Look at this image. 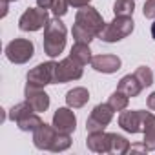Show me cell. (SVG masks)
Returning a JSON list of instances; mask_svg holds the SVG:
<instances>
[{
	"instance_id": "1",
	"label": "cell",
	"mask_w": 155,
	"mask_h": 155,
	"mask_svg": "<svg viewBox=\"0 0 155 155\" xmlns=\"http://www.w3.org/2000/svg\"><path fill=\"white\" fill-rule=\"evenodd\" d=\"M66 33H68L66 26L58 17L48 20V24L44 28V53L49 58H55L64 51V48H66Z\"/></svg>"
},
{
	"instance_id": "2",
	"label": "cell",
	"mask_w": 155,
	"mask_h": 155,
	"mask_svg": "<svg viewBox=\"0 0 155 155\" xmlns=\"http://www.w3.org/2000/svg\"><path fill=\"white\" fill-rule=\"evenodd\" d=\"M135 28V22L131 17H115L111 22H108L102 29V33L99 35L101 40L104 42H119L122 38H126L128 35H131Z\"/></svg>"
},
{
	"instance_id": "3",
	"label": "cell",
	"mask_w": 155,
	"mask_h": 155,
	"mask_svg": "<svg viewBox=\"0 0 155 155\" xmlns=\"http://www.w3.org/2000/svg\"><path fill=\"white\" fill-rule=\"evenodd\" d=\"M75 26H79L81 29L88 31L93 37H99L102 33L106 22L102 20L101 13L95 8L84 6V8H79V11H77V15H75Z\"/></svg>"
},
{
	"instance_id": "4",
	"label": "cell",
	"mask_w": 155,
	"mask_h": 155,
	"mask_svg": "<svg viewBox=\"0 0 155 155\" xmlns=\"http://www.w3.org/2000/svg\"><path fill=\"white\" fill-rule=\"evenodd\" d=\"M35 46L28 38H15L6 46V57L13 64H26L28 60L33 58Z\"/></svg>"
},
{
	"instance_id": "5",
	"label": "cell",
	"mask_w": 155,
	"mask_h": 155,
	"mask_svg": "<svg viewBox=\"0 0 155 155\" xmlns=\"http://www.w3.org/2000/svg\"><path fill=\"white\" fill-rule=\"evenodd\" d=\"M82 68L84 66L81 62H77L71 57L62 58L60 62H57L53 84H64V82H69V81H79L82 77Z\"/></svg>"
},
{
	"instance_id": "6",
	"label": "cell",
	"mask_w": 155,
	"mask_h": 155,
	"mask_svg": "<svg viewBox=\"0 0 155 155\" xmlns=\"http://www.w3.org/2000/svg\"><path fill=\"white\" fill-rule=\"evenodd\" d=\"M48 9L44 8H28L18 18V28L22 31H38L48 24Z\"/></svg>"
},
{
	"instance_id": "7",
	"label": "cell",
	"mask_w": 155,
	"mask_h": 155,
	"mask_svg": "<svg viewBox=\"0 0 155 155\" xmlns=\"http://www.w3.org/2000/svg\"><path fill=\"white\" fill-rule=\"evenodd\" d=\"M55 68H57V62L49 60V62H42L38 66H35L33 69L28 71V84L31 86H38V88H44L48 84H53L55 81Z\"/></svg>"
},
{
	"instance_id": "8",
	"label": "cell",
	"mask_w": 155,
	"mask_h": 155,
	"mask_svg": "<svg viewBox=\"0 0 155 155\" xmlns=\"http://www.w3.org/2000/svg\"><path fill=\"white\" fill-rule=\"evenodd\" d=\"M113 108L106 102V104H97L93 108V111L90 113L88 120H86V130L88 133L91 131H104V128L111 122L113 119Z\"/></svg>"
},
{
	"instance_id": "9",
	"label": "cell",
	"mask_w": 155,
	"mask_h": 155,
	"mask_svg": "<svg viewBox=\"0 0 155 155\" xmlns=\"http://www.w3.org/2000/svg\"><path fill=\"white\" fill-rule=\"evenodd\" d=\"M144 117H146V111H140V110L126 111L124 110L119 115V126L128 133H139L144 130Z\"/></svg>"
},
{
	"instance_id": "10",
	"label": "cell",
	"mask_w": 155,
	"mask_h": 155,
	"mask_svg": "<svg viewBox=\"0 0 155 155\" xmlns=\"http://www.w3.org/2000/svg\"><path fill=\"white\" fill-rule=\"evenodd\" d=\"M24 97L26 101L33 106V110L37 113H42L49 108V95L38 88V86H31V84H26V90H24Z\"/></svg>"
},
{
	"instance_id": "11",
	"label": "cell",
	"mask_w": 155,
	"mask_h": 155,
	"mask_svg": "<svg viewBox=\"0 0 155 155\" xmlns=\"http://www.w3.org/2000/svg\"><path fill=\"white\" fill-rule=\"evenodd\" d=\"M57 133H58V130L53 124L49 126V124L42 122L33 131V144H35V148H38V150H51V144H53Z\"/></svg>"
},
{
	"instance_id": "12",
	"label": "cell",
	"mask_w": 155,
	"mask_h": 155,
	"mask_svg": "<svg viewBox=\"0 0 155 155\" xmlns=\"http://www.w3.org/2000/svg\"><path fill=\"white\" fill-rule=\"evenodd\" d=\"M53 126L58 130V131H64V133H73L75 128H77V117L75 113L71 111V108H58L55 113H53Z\"/></svg>"
},
{
	"instance_id": "13",
	"label": "cell",
	"mask_w": 155,
	"mask_h": 155,
	"mask_svg": "<svg viewBox=\"0 0 155 155\" xmlns=\"http://www.w3.org/2000/svg\"><path fill=\"white\" fill-rule=\"evenodd\" d=\"M88 150L95 153H110L111 151V133L106 131H91L86 139Z\"/></svg>"
},
{
	"instance_id": "14",
	"label": "cell",
	"mask_w": 155,
	"mask_h": 155,
	"mask_svg": "<svg viewBox=\"0 0 155 155\" xmlns=\"http://www.w3.org/2000/svg\"><path fill=\"white\" fill-rule=\"evenodd\" d=\"M120 58L117 55H95L91 58V68L101 73H115L120 69Z\"/></svg>"
},
{
	"instance_id": "15",
	"label": "cell",
	"mask_w": 155,
	"mask_h": 155,
	"mask_svg": "<svg viewBox=\"0 0 155 155\" xmlns=\"http://www.w3.org/2000/svg\"><path fill=\"white\" fill-rule=\"evenodd\" d=\"M117 90L119 91H122V93H126L128 97H137L144 88H142V84H140V81L137 79V75L133 73V75H126V77H122V79L119 81V86H117Z\"/></svg>"
},
{
	"instance_id": "16",
	"label": "cell",
	"mask_w": 155,
	"mask_h": 155,
	"mask_svg": "<svg viewBox=\"0 0 155 155\" xmlns=\"http://www.w3.org/2000/svg\"><path fill=\"white\" fill-rule=\"evenodd\" d=\"M90 101V91L86 88H73L66 93V104L73 110H79L82 106H86V102Z\"/></svg>"
},
{
	"instance_id": "17",
	"label": "cell",
	"mask_w": 155,
	"mask_h": 155,
	"mask_svg": "<svg viewBox=\"0 0 155 155\" xmlns=\"http://www.w3.org/2000/svg\"><path fill=\"white\" fill-rule=\"evenodd\" d=\"M142 133H144V144L148 151H155V115L151 111H146Z\"/></svg>"
},
{
	"instance_id": "18",
	"label": "cell",
	"mask_w": 155,
	"mask_h": 155,
	"mask_svg": "<svg viewBox=\"0 0 155 155\" xmlns=\"http://www.w3.org/2000/svg\"><path fill=\"white\" fill-rule=\"evenodd\" d=\"M69 57L75 58L77 62H81L82 66L86 64H91V49H90V44H84V42H75L71 51H69Z\"/></svg>"
},
{
	"instance_id": "19",
	"label": "cell",
	"mask_w": 155,
	"mask_h": 155,
	"mask_svg": "<svg viewBox=\"0 0 155 155\" xmlns=\"http://www.w3.org/2000/svg\"><path fill=\"white\" fill-rule=\"evenodd\" d=\"M35 110H33V106L28 102V101H24V102H18V104H15L11 110H9V119L13 120V122H18L20 119H24L26 115H29V113H33Z\"/></svg>"
},
{
	"instance_id": "20",
	"label": "cell",
	"mask_w": 155,
	"mask_h": 155,
	"mask_svg": "<svg viewBox=\"0 0 155 155\" xmlns=\"http://www.w3.org/2000/svg\"><path fill=\"white\" fill-rule=\"evenodd\" d=\"M40 124H42V119L38 117V113H37V111H33V113L26 115L24 119H20V120L17 122L18 130H22V131H35Z\"/></svg>"
},
{
	"instance_id": "21",
	"label": "cell",
	"mask_w": 155,
	"mask_h": 155,
	"mask_svg": "<svg viewBox=\"0 0 155 155\" xmlns=\"http://www.w3.org/2000/svg\"><path fill=\"white\" fill-rule=\"evenodd\" d=\"M108 104L115 110V111H124L126 108H128V104H130V97L126 95V93H122V91H119V90H115L111 95H110V101H108Z\"/></svg>"
},
{
	"instance_id": "22",
	"label": "cell",
	"mask_w": 155,
	"mask_h": 155,
	"mask_svg": "<svg viewBox=\"0 0 155 155\" xmlns=\"http://www.w3.org/2000/svg\"><path fill=\"white\" fill-rule=\"evenodd\" d=\"M135 11V0H115L113 13L115 17H131Z\"/></svg>"
},
{
	"instance_id": "23",
	"label": "cell",
	"mask_w": 155,
	"mask_h": 155,
	"mask_svg": "<svg viewBox=\"0 0 155 155\" xmlns=\"http://www.w3.org/2000/svg\"><path fill=\"white\" fill-rule=\"evenodd\" d=\"M130 151V142L126 137L122 135H117V133H111V153H117V155H122Z\"/></svg>"
},
{
	"instance_id": "24",
	"label": "cell",
	"mask_w": 155,
	"mask_h": 155,
	"mask_svg": "<svg viewBox=\"0 0 155 155\" xmlns=\"http://www.w3.org/2000/svg\"><path fill=\"white\" fill-rule=\"evenodd\" d=\"M69 146H71V137H69V133L58 131L57 137H55V140H53V144H51V150H49V151H64V150H68Z\"/></svg>"
},
{
	"instance_id": "25",
	"label": "cell",
	"mask_w": 155,
	"mask_h": 155,
	"mask_svg": "<svg viewBox=\"0 0 155 155\" xmlns=\"http://www.w3.org/2000/svg\"><path fill=\"white\" fill-rule=\"evenodd\" d=\"M135 75H137V79L140 81L142 88H148V86L153 84V73H151V69L148 66H139L135 69Z\"/></svg>"
},
{
	"instance_id": "26",
	"label": "cell",
	"mask_w": 155,
	"mask_h": 155,
	"mask_svg": "<svg viewBox=\"0 0 155 155\" xmlns=\"http://www.w3.org/2000/svg\"><path fill=\"white\" fill-rule=\"evenodd\" d=\"M68 8H69V4H68V0H53V6H51V11H53V15L55 17H64L66 13H68Z\"/></svg>"
},
{
	"instance_id": "27",
	"label": "cell",
	"mask_w": 155,
	"mask_h": 155,
	"mask_svg": "<svg viewBox=\"0 0 155 155\" xmlns=\"http://www.w3.org/2000/svg\"><path fill=\"white\" fill-rule=\"evenodd\" d=\"M142 13H144V17H146V18L155 20V0H146Z\"/></svg>"
},
{
	"instance_id": "28",
	"label": "cell",
	"mask_w": 155,
	"mask_h": 155,
	"mask_svg": "<svg viewBox=\"0 0 155 155\" xmlns=\"http://www.w3.org/2000/svg\"><path fill=\"white\" fill-rule=\"evenodd\" d=\"M91 0H68V4L73 6V8H84V6H90Z\"/></svg>"
},
{
	"instance_id": "29",
	"label": "cell",
	"mask_w": 155,
	"mask_h": 155,
	"mask_svg": "<svg viewBox=\"0 0 155 155\" xmlns=\"http://www.w3.org/2000/svg\"><path fill=\"white\" fill-rule=\"evenodd\" d=\"M37 4H38V8L51 9V6H53V0H37Z\"/></svg>"
},
{
	"instance_id": "30",
	"label": "cell",
	"mask_w": 155,
	"mask_h": 155,
	"mask_svg": "<svg viewBox=\"0 0 155 155\" xmlns=\"http://www.w3.org/2000/svg\"><path fill=\"white\" fill-rule=\"evenodd\" d=\"M146 102H148V108L155 111V91H153V93H151V95L148 97V101H146Z\"/></svg>"
},
{
	"instance_id": "31",
	"label": "cell",
	"mask_w": 155,
	"mask_h": 155,
	"mask_svg": "<svg viewBox=\"0 0 155 155\" xmlns=\"http://www.w3.org/2000/svg\"><path fill=\"white\" fill-rule=\"evenodd\" d=\"M0 2H2V6H0V8H2V13H0V17H6L8 15V6H9V2H8V0H0Z\"/></svg>"
},
{
	"instance_id": "32",
	"label": "cell",
	"mask_w": 155,
	"mask_h": 155,
	"mask_svg": "<svg viewBox=\"0 0 155 155\" xmlns=\"http://www.w3.org/2000/svg\"><path fill=\"white\" fill-rule=\"evenodd\" d=\"M151 37H153V40H155V20H153V24H151Z\"/></svg>"
},
{
	"instance_id": "33",
	"label": "cell",
	"mask_w": 155,
	"mask_h": 155,
	"mask_svg": "<svg viewBox=\"0 0 155 155\" xmlns=\"http://www.w3.org/2000/svg\"><path fill=\"white\" fill-rule=\"evenodd\" d=\"M8 2H15V0H8Z\"/></svg>"
}]
</instances>
